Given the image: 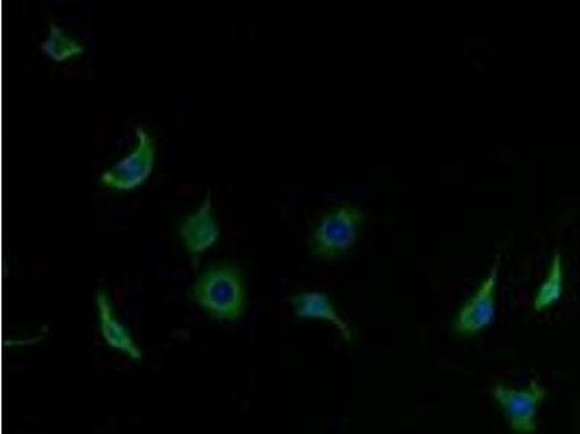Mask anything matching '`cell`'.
<instances>
[{"mask_svg": "<svg viewBox=\"0 0 580 434\" xmlns=\"http://www.w3.org/2000/svg\"><path fill=\"white\" fill-rule=\"evenodd\" d=\"M192 297L202 311L218 321L236 322L246 311V284L233 264L208 268L196 280Z\"/></svg>", "mask_w": 580, "mask_h": 434, "instance_id": "cell-1", "label": "cell"}, {"mask_svg": "<svg viewBox=\"0 0 580 434\" xmlns=\"http://www.w3.org/2000/svg\"><path fill=\"white\" fill-rule=\"evenodd\" d=\"M365 219V211L352 205H343L329 211L321 217L312 234L311 252L320 258L343 256L356 245L358 229Z\"/></svg>", "mask_w": 580, "mask_h": 434, "instance_id": "cell-2", "label": "cell"}, {"mask_svg": "<svg viewBox=\"0 0 580 434\" xmlns=\"http://www.w3.org/2000/svg\"><path fill=\"white\" fill-rule=\"evenodd\" d=\"M155 147L146 128H136V147L112 167L100 174V183L112 191H132L153 174Z\"/></svg>", "mask_w": 580, "mask_h": 434, "instance_id": "cell-3", "label": "cell"}, {"mask_svg": "<svg viewBox=\"0 0 580 434\" xmlns=\"http://www.w3.org/2000/svg\"><path fill=\"white\" fill-rule=\"evenodd\" d=\"M492 395L504 411L506 422L515 433L534 434L537 432L538 409L547 395L546 388L540 382L531 380L527 388H519V390L498 382Z\"/></svg>", "mask_w": 580, "mask_h": 434, "instance_id": "cell-4", "label": "cell"}, {"mask_svg": "<svg viewBox=\"0 0 580 434\" xmlns=\"http://www.w3.org/2000/svg\"><path fill=\"white\" fill-rule=\"evenodd\" d=\"M501 257L495 258L490 274L481 287L468 300L455 318V330L463 336H473L492 325L496 312V287H498Z\"/></svg>", "mask_w": 580, "mask_h": 434, "instance_id": "cell-5", "label": "cell"}, {"mask_svg": "<svg viewBox=\"0 0 580 434\" xmlns=\"http://www.w3.org/2000/svg\"><path fill=\"white\" fill-rule=\"evenodd\" d=\"M221 237L218 221L214 214L212 193L205 194L200 209L192 211L181 225V238L193 257H200L214 247Z\"/></svg>", "mask_w": 580, "mask_h": 434, "instance_id": "cell-6", "label": "cell"}, {"mask_svg": "<svg viewBox=\"0 0 580 434\" xmlns=\"http://www.w3.org/2000/svg\"><path fill=\"white\" fill-rule=\"evenodd\" d=\"M96 307H98L100 335L105 344L115 350L126 355L132 361L140 362L141 349L138 348L130 330L115 316L112 304L105 293L96 294Z\"/></svg>", "mask_w": 580, "mask_h": 434, "instance_id": "cell-7", "label": "cell"}, {"mask_svg": "<svg viewBox=\"0 0 580 434\" xmlns=\"http://www.w3.org/2000/svg\"><path fill=\"white\" fill-rule=\"evenodd\" d=\"M290 302H292L297 317L330 322L331 325L337 327L345 341L353 340L352 327L335 311L329 295L320 291H307V293L294 295Z\"/></svg>", "mask_w": 580, "mask_h": 434, "instance_id": "cell-8", "label": "cell"}, {"mask_svg": "<svg viewBox=\"0 0 580 434\" xmlns=\"http://www.w3.org/2000/svg\"><path fill=\"white\" fill-rule=\"evenodd\" d=\"M49 30L50 34L47 39L41 41L40 48L45 55L52 57L54 62H66L68 58L85 53V47H83L79 41L67 35L66 31L55 24V22H50Z\"/></svg>", "mask_w": 580, "mask_h": 434, "instance_id": "cell-9", "label": "cell"}, {"mask_svg": "<svg viewBox=\"0 0 580 434\" xmlns=\"http://www.w3.org/2000/svg\"><path fill=\"white\" fill-rule=\"evenodd\" d=\"M563 262H561V253L556 252L549 274L543 281L540 289H538L536 299H534V311L543 312L555 303L559 302L561 294H563Z\"/></svg>", "mask_w": 580, "mask_h": 434, "instance_id": "cell-10", "label": "cell"}]
</instances>
